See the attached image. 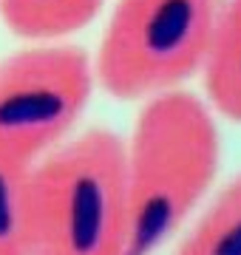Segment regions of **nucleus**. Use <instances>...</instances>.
Here are the masks:
<instances>
[{"label":"nucleus","mask_w":241,"mask_h":255,"mask_svg":"<svg viewBox=\"0 0 241 255\" xmlns=\"http://www.w3.org/2000/svg\"><path fill=\"white\" fill-rule=\"evenodd\" d=\"M105 0H0V17L23 40H60L97 20Z\"/></svg>","instance_id":"nucleus-6"},{"label":"nucleus","mask_w":241,"mask_h":255,"mask_svg":"<svg viewBox=\"0 0 241 255\" xmlns=\"http://www.w3.org/2000/svg\"><path fill=\"white\" fill-rule=\"evenodd\" d=\"M222 167L213 111L190 91L145 100L125 142L130 255H153L185 227Z\"/></svg>","instance_id":"nucleus-1"},{"label":"nucleus","mask_w":241,"mask_h":255,"mask_svg":"<svg viewBox=\"0 0 241 255\" xmlns=\"http://www.w3.org/2000/svg\"><path fill=\"white\" fill-rule=\"evenodd\" d=\"M94 91L91 60L57 43L0 60V156L34 164L68 139Z\"/></svg>","instance_id":"nucleus-4"},{"label":"nucleus","mask_w":241,"mask_h":255,"mask_svg":"<svg viewBox=\"0 0 241 255\" xmlns=\"http://www.w3.org/2000/svg\"><path fill=\"white\" fill-rule=\"evenodd\" d=\"M114 255H130V253H128V250H125V247H122L120 253H114Z\"/></svg>","instance_id":"nucleus-9"},{"label":"nucleus","mask_w":241,"mask_h":255,"mask_svg":"<svg viewBox=\"0 0 241 255\" xmlns=\"http://www.w3.org/2000/svg\"><path fill=\"white\" fill-rule=\"evenodd\" d=\"M28 170L0 156V255H28Z\"/></svg>","instance_id":"nucleus-8"},{"label":"nucleus","mask_w":241,"mask_h":255,"mask_svg":"<svg viewBox=\"0 0 241 255\" xmlns=\"http://www.w3.org/2000/svg\"><path fill=\"white\" fill-rule=\"evenodd\" d=\"M224 0H120L91 63L94 82L120 102H145L199 77Z\"/></svg>","instance_id":"nucleus-3"},{"label":"nucleus","mask_w":241,"mask_h":255,"mask_svg":"<svg viewBox=\"0 0 241 255\" xmlns=\"http://www.w3.org/2000/svg\"><path fill=\"white\" fill-rule=\"evenodd\" d=\"M128 236L125 142L91 128L28 170V255H114Z\"/></svg>","instance_id":"nucleus-2"},{"label":"nucleus","mask_w":241,"mask_h":255,"mask_svg":"<svg viewBox=\"0 0 241 255\" xmlns=\"http://www.w3.org/2000/svg\"><path fill=\"white\" fill-rule=\"evenodd\" d=\"M173 255H241V173L213 199Z\"/></svg>","instance_id":"nucleus-7"},{"label":"nucleus","mask_w":241,"mask_h":255,"mask_svg":"<svg viewBox=\"0 0 241 255\" xmlns=\"http://www.w3.org/2000/svg\"><path fill=\"white\" fill-rule=\"evenodd\" d=\"M202 80L210 111L241 125V0H224Z\"/></svg>","instance_id":"nucleus-5"}]
</instances>
